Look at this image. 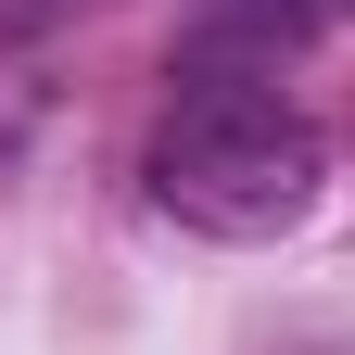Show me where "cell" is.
I'll list each match as a JSON object with an SVG mask.
<instances>
[{
	"label": "cell",
	"mask_w": 355,
	"mask_h": 355,
	"mask_svg": "<svg viewBox=\"0 0 355 355\" xmlns=\"http://www.w3.org/2000/svg\"><path fill=\"white\" fill-rule=\"evenodd\" d=\"M153 203L178 216V229H203V241H279L318 216L330 191V140L304 127L279 89H254V76H203L191 102H178L153 127Z\"/></svg>",
	"instance_id": "obj_1"
}]
</instances>
